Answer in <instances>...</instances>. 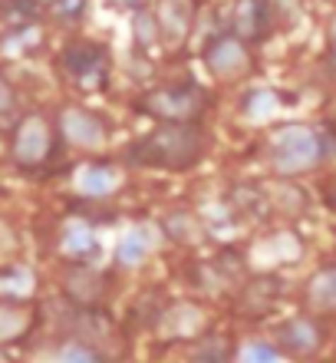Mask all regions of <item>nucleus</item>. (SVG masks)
Segmentation results:
<instances>
[{"mask_svg":"<svg viewBox=\"0 0 336 363\" xmlns=\"http://www.w3.org/2000/svg\"><path fill=\"white\" fill-rule=\"evenodd\" d=\"M307 304H310V311H320V314L336 311V268H327L310 277Z\"/></svg>","mask_w":336,"mask_h":363,"instance_id":"1a4fd4ad","label":"nucleus"},{"mask_svg":"<svg viewBox=\"0 0 336 363\" xmlns=\"http://www.w3.org/2000/svg\"><path fill=\"white\" fill-rule=\"evenodd\" d=\"M155 245H158V231L155 228H132V231H125V238L119 241L115 258H119L122 268H139Z\"/></svg>","mask_w":336,"mask_h":363,"instance_id":"6e6552de","label":"nucleus"},{"mask_svg":"<svg viewBox=\"0 0 336 363\" xmlns=\"http://www.w3.org/2000/svg\"><path fill=\"white\" fill-rule=\"evenodd\" d=\"M59 123H63V133H66L69 143L86 145V149H96V145L106 143V125H103V119H96V116L86 113V109H66Z\"/></svg>","mask_w":336,"mask_h":363,"instance_id":"20e7f679","label":"nucleus"},{"mask_svg":"<svg viewBox=\"0 0 336 363\" xmlns=\"http://www.w3.org/2000/svg\"><path fill=\"white\" fill-rule=\"evenodd\" d=\"M149 109L165 116V119L182 123V119L198 113V96H195L192 89H165V93L149 96Z\"/></svg>","mask_w":336,"mask_h":363,"instance_id":"423d86ee","label":"nucleus"},{"mask_svg":"<svg viewBox=\"0 0 336 363\" xmlns=\"http://www.w3.org/2000/svg\"><path fill=\"white\" fill-rule=\"evenodd\" d=\"M63 248L69 255H89V251L96 248V235H93V228H89L86 221H73L66 228V235H63Z\"/></svg>","mask_w":336,"mask_h":363,"instance_id":"4468645a","label":"nucleus"},{"mask_svg":"<svg viewBox=\"0 0 336 363\" xmlns=\"http://www.w3.org/2000/svg\"><path fill=\"white\" fill-rule=\"evenodd\" d=\"M135 37H139L142 47H152L155 40H158V17H152V13H139V17H135Z\"/></svg>","mask_w":336,"mask_h":363,"instance_id":"f3484780","label":"nucleus"},{"mask_svg":"<svg viewBox=\"0 0 336 363\" xmlns=\"http://www.w3.org/2000/svg\"><path fill=\"white\" fill-rule=\"evenodd\" d=\"M155 17H158V27L168 43H182L192 27V0H162Z\"/></svg>","mask_w":336,"mask_h":363,"instance_id":"0eeeda50","label":"nucleus"},{"mask_svg":"<svg viewBox=\"0 0 336 363\" xmlns=\"http://www.w3.org/2000/svg\"><path fill=\"white\" fill-rule=\"evenodd\" d=\"M66 63H69V73L76 79H83V83H89V73H96V77H103V60H99L96 50L89 47H76L66 53Z\"/></svg>","mask_w":336,"mask_h":363,"instance_id":"9b49d317","label":"nucleus"},{"mask_svg":"<svg viewBox=\"0 0 336 363\" xmlns=\"http://www.w3.org/2000/svg\"><path fill=\"white\" fill-rule=\"evenodd\" d=\"M115 4H139V0H115Z\"/></svg>","mask_w":336,"mask_h":363,"instance_id":"b1692460","label":"nucleus"},{"mask_svg":"<svg viewBox=\"0 0 336 363\" xmlns=\"http://www.w3.org/2000/svg\"><path fill=\"white\" fill-rule=\"evenodd\" d=\"M202 152V139L192 125H165L158 133H152L149 139L132 149L135 162L145 165H165V169H185L188 162H195Z\"/></svg>","mask_w":336,"mask_h":363,"instance_id":"f257e3e1","label":"nucleus"},{"mask_svg":"<svg viewBox=\"0 0 336 363\" xmlns=\"http://www.w3.org/2000/svg\"><path fill=\"white\" fill-rule=\"evenodd\" d=\"M234 27L241 37H254L260 30V0H241L234 10Z\"/></svg>","mask_w":336,"mask_h":363,"instance_id":"2eb2a0df","label":"nucleus"},{"mask_svg":"<svg viewBox=\"0 0 336 363\" xmlns=\"http://www.w3.org/2000/svg\"><path fill=\"white\" fill-rule=\"evenodd\" d=\"M50 152V129L40 116H30L23 119L17 129V139H13V159L20 165H37L43 162Z\"/></svg>","mask_w":336,"mask_h":363,"instance_id":"7ed1b4c3","label":"nucleus"},{"mask_svg":"<svg viewBox=\"0 0 336 363\" xmlns=\"http://www.w3.org/2000/svg\"><path fill=\"white\" fill-rule=\"evenodd\" d=\"M0 360H4V354H0Z\"/></svg>","mask_w":336,"mask_h":363,"instance_id":"393cba45","label":"nucleus"},{"mask_svg":"<svg viewBox=\"0 0 336 363\" xmlns=\"http://www.w3.org/2000/svg\"><path fill=\"white\" fill-rule=\"evenodd\" d=\"M330 43H333V53H336V17H333V23H330Z\"/></svg>","mask_w":336,"mask_h":363,"instance_id":"5701e85b","label":"nucleus"},{"mask_svg":"<svg viewBox=\"0 0 336 363\" xmlns=\"http://www.w3.org/2000/svg\"><path fill=\"white\" fill-rule=\"evenodd\" d=\"M57 17H73V13H79L83 10V0H57Z\"/></svg>","mask_w":336,"mask_h":363,"instance_id":"412c9836","label":"nucleus"},{"mask_svg":"<svg viewBox=\"0 0 336 363\" xmlns=\"http://www.w3.org/2000/svg\"><path fill=\"white\" fill-rule=\"evenodd\" d=\"M7 281L10 284H4V281H0V284L7 287V291H13V294H30V287H33V277H30L27 271H13Z\"/></svg>","mask_w":336,"mask_h":363,"instance_id":"aec40b11","label":"nucleus"},{"mask_svg":"<svg viewBox=\"0 0 336 363\" xmlns=\"http://www.w3.org/2000/svg\"><path fill=\"white\" fill-rule=\"evenodd\" d=\"M241 363H274L277 360V350L267 344H248V347H241Z\"/></svg>","mask_w":336,"mask_h":363,"instance_id":"a211bd4d","label":"nucleus"},{"mask_svg":"<svg viewBox=\"0 0 336 363\" xmlns=\"http://www.w3.org/2000/svg\"><path fill=\"white\" fill-rule=\"evenodd\" d=\"M115 185H119V175H115V169H106V165H86V169L76 175V189L83 191V195H93V199L109 195Z\"/></svg>","mask_w":336,"mask_h":363,"instance_id":"9d476101","label":"nucleus"},{"mask_svg":"<svg viewBox=\"0 0 336 363\" xmlns=\"http://www.w3.org/2000/svg\"><path fill=\"white\" fill-rule=\"evenodd\" d=\"M248 113L257 116V119H267V116L277 113V96L260 89V93H250V103H248Z\"/></svg>","mask_w":336,"mask_h":363,"instance_id":"dca6fc26","label":"nucleus"},{"mask_svg":"<svg viewBox=\"0 0 336 363\" xmlns=\"http://www.w3.org/2000/svg\"><path fill=\"white\" fill-rule=\"evenodd\" d=\"M30 327V314L20 311V307H10V304H0V344L7 340H17L23 330Z\"/></svg>","mask_w":336,"mask_h":363,"instance_id":"f8f14e48","label":"nucleus"},{"mask_svg":"<svg viewBox=\"0 0 336 363\" xmlns=\"http://www.w3.org/2000/svg\"><path fill=\"white\" fill-rule=\"evenodd\" d=\"M284 340H287L294 350H313V347L320 344V330L310 320H294V324L284 327Z\"/></svg>","mask_w":336,"mask_h":363,"instance_id":"ddd939ff","label":"nucleus"},{"mask_svg":"<svg viewBox=\"0 0 336 363\" xmlns=\"http://www.w3.org/2000/svg\"><path fill=\"white\" fill-rule=\"evenodd\" d=\"M270 159H274V169L284 175L307 172L323 159V143L310 125H284L270 139Z\"/></svg>","mask_w":336,"mask_h":363,"instance_id":"f03ea898","label":"nucleus"},{"mask_svg":"<svg viewBox=\"0 0 336 363\" xmlns=\"http://www.w3.org/2000/svg\"><path fill=\"white\" fill-rule=\"evenodd\" d=\"M57 357L63 363H93L96 360V350H86V347H79V344H66Z\"/></svg>","mask_w":336,"mask_h":363,"instance_id":"6ab92c4d","label":"nucleus"},{"mask_svg":"<svg viewBox=\"0 0 336 363\" xmlns=\"http://www.w3.org/2000/svg\"><path fill=\"white\" fill-rule=\"evenodd\" d=\"M208 67L218 77H241L248 69V53L241 47V40H234V37L214 40L212 47H208Z\"/></svg>","mask_w":336,"mask_h":363,"instance_id":"39448f33","label":"nucleus"},{"mask_svg":"<svg viewBox=\"0 0 336 363\" xmlns=\"http://www.w3.org/2000/svg\"><path fill=\"white\" fill-rule=\"evenodd\" d=\"M13 109V89L7 86V79L0 77V113H10Z\"/></svg>","mask_w":336,"mask_h":363,"instance_id":"4be33fe9","label":"nucleus"}]
</instances>
